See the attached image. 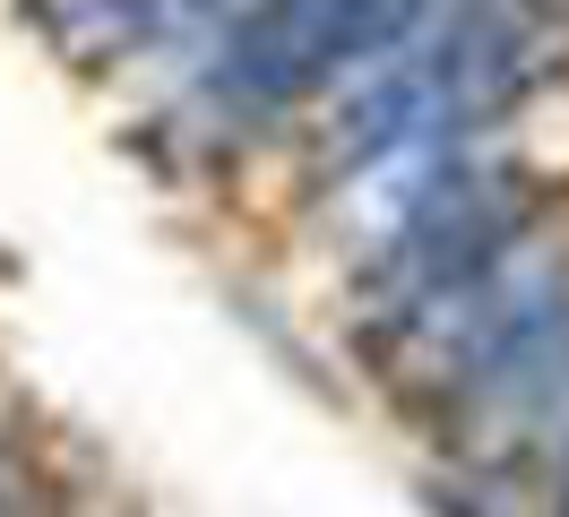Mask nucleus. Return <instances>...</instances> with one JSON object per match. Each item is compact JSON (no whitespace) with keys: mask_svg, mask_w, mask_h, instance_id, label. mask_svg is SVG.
I'll return each instance as SVG.
<instances>
[{"mask_svg":"<svg viewBox=\"0 0 569 517\" xmlns=\"http://www.w3.org/2000/svg\"><path fill=\"white\" fill-rule=\"evenodd\" d=\"M561 517H569V483H561Z\"/></svg>","mask_w":569,"mask_h":517,"instance_id":"1","label":"nucleus"}]
</instances>
